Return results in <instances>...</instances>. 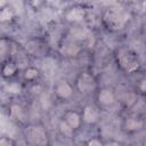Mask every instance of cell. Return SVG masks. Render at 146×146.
Returning <instances> with one entry per match:
<instances>
[{
    "mask_svg": "<svg viewBox=\"0 0 146 146\" xmlns=\"http://www.w3.org/2000/svg\"><path fill=\"white\" fill-rule=\"evenodd\" d=\"M100 19L106 30L110 32H119L128 24L130 14L119 6H108L104 8Z\"/></svg>",
    "mask_w": 146,
    "mask_h": 146,
    "instance_id": "1",
    "label": "cell"
},
{
    "mask_svg": "<svg viewBox=\"0 0 146 146\" xmlns=\"http://www.w3.org/2000/svg\"><path fill=\"white\" fill-rule=\"evenodd\" d=\"M115 63L119 70L128 75L136 73L141 66V62L138 54L131 48L127 47L119 48L115 51Z\"/></svg>",
    "mask_w": 146,
    "mask_h": 146,
    "instance_id": "2",
    "label": "cell"
},
{
    "mask_svg": "<svg viewBox=\"0 0 146 146\" xmlns=\"http://www.w3.org/2000/svg\"><path fill=\"white\" fill-rule=\"evenodd\" d=\"M23 136L29 145L43 146L49 144V136L47 129L40 123H29L25 124L23 129Z\"/></svg>",
    "mask_w": 146,
    "mask_h": 146,
    "instance_id": "3",
    "label": "cell"
},
{
    "mask_svg": "<svg viewBox=\"0 0 146 146\" xmlns=\"http://www.w3.org/2000/svg\"><path fill=\"white\" fill-rule=\"evenodd\" d=\"M75 91L81 95H90L98 89V83L96 76L89 71H81L74 82Z\"/></svg>",
    "mask_w": 146,
    "mask_h": 146,
    "instance_id": "4",
    "label": "cell"
},
{
    "mask_svg": "<svg viewBox=\"0 0 146 146\" xmlns=\"http://www.w3.org/2000/svg\"><path fill=\"white\" fill-rule=\"evenodd\" d=\"M82 50L83 44L71 35L64 36L58 43V51L65 58H75L81 55Z\"/></svg>",
    "mask_w": 146,
    "mask_h": 146,
    "instance_id": "5",
    "label": "cell"
},
{
    "mask_svg": "<svg viewBox=\"0 0 146 146\" xmlns=\"http://www.w3.org/2000/svg\"><path fill=\"white\" fill-rule=\"evenodd\" d=\"M23 48L27 55L33 56V57H43V56H47L48 54L47 41L39 36H33V38L27 39Z\"/></svg>",
    "mask_w": 146,
    "mask_h": 146,
    "instance_id": "6",
    "label": "cell"
},
{
    "mask_svg": "<svg viewBox=\"0 0 146 146\" xmlns=\"http://www.w3.org/2000/svg\"><path fill=\"white\" fill-rule=\"evenodd\" d=\"M96 103L100 108H110L117 103V95L111 87H100L96 90Z\"/></svg>",
    "mask_w": 146,
    "mask_h": 146,
    "instance_id": "7",
    "label": "cell"
},
{
    "mask_svg": "<svg viewBox=\"0 0 146 146\" xmlns=\"http://www.w3.org/2000/svg\"><path fill=\"white\" fill-rule=\"evenodd\" d=\"M74 92H75L74 84H72L70 81L65 79L58 80L54 84V95L59 100H63V102L71 100L74 96Z\"/></svg>",
    "mask_w": 146,
    "mask_h": 146,
    "instance_id": "8",
    "label": "cell"
},
{
    "mask_svg": "<svg viewBox=\"0 0 146 146\" xmlns=\"http://www.w3.org/2000/svg\"><path fill=\"white\" fill-rule=\"evenodd\" d=\"M88 10L81 5H74L64 11V19L70 24H80L87 19Z\"/></svg>",
    "mask_w": 146,
    "mask_h": 146,
    "instance_id": "9",
    "label": "cell"
},
{
    "mask_svg": "<svg viewBox=\"0 0 146 146\" xmlns=\"http://www.w3.org/2000/svg\"><path fill=\"white\" fill-rule=\"evenodd\" d=\"M146 125V122L143 117L140 116H137V115H129V116H125L122 121V130L125 132V133H138L140 131L144 130Z\"/></svg>",
    "mask_w": 146,
    "mask_h": 146,
    "instance_id": "10",
    "label": "cell"
},
{
    "mask_svg": "<svg viewBox=\"0 0 146 146\" xmlns=\"http://www.w3.org/2000/svg\"><path fill=\"white\" fill-rule=\"evenodd\" d=\"M100 110L102 108L99 106H95V105H91V104L84 105L82 107V111H81L83 123L87 124V125L96 124L100 119Z\"/></svg>",
    "mask_w": 146,
    "mask_h": 146,
    "instance_id": "11",
    "label": "cell"
},
{
    "mask_svg": "<svg viewBox=\"0 0 146 146\" xmlns=\"http://www.w3.org/2000/svg\"><path fill=\"white\" fill-rule=\"evenodd\" d=\"M26 110L17 102H11L8 106V117L17 124H24L26 122Z\"/></svg>",
    "mask_w": 146,
    "mask_h": 146,
    "instance_id": "12",
    "label": "cell"
},
{
    "mask_svg": "<svg viewBox=\"0 0 146 146\" xmlns=\"http://www.w3.org/2000/svg\"><path fill=\"white\" fill-rule=\"evenodd\" d=\"M16 50V43L7 38V36H1L0 39V57H1V63L8 60V59H14V54Z\"/></svg>",
    "mask_w": 146,
    "mask_h": 146,
    "instance_id": "13",
    "label": "cell"
},
{
    "mask_svg": "<svg viewBox=\"0 0 146 146\" xmlns=\"http://www.w3.org/2000/svg\"><path fill=\"white\" fill-rule=\"evenodd\" d=\"M19 72V66L15 59H8L1 63V76L5 80L14 79Z\"/></svg>",
    "mask_w": 146,
    "mask_h": 146,
    "instance_id": "14",
    "label": "cell"
},
{
    "mask_svg": "<svg viewBox=\"0 0 146 146\" xmlns=\"http://www.w3.org/2000/svg\"><path fill=\"white\" fill-rule=\"evenodd\" d=\"M137 99H138V92L136 90H125L117 96V102L125 110L133 107L137 103Z\"/></svg>",
    "mask_w": 146,
    "mask_h": 146,
    "instance_id": "15",
    "label": "cell"
},
{
    "mask_svg": "<svg viewBox=\"0 0 146 146\" xmlns=\"http://www.w3.org/2000/svg\"><path fill=\"white\" fill-rule=\"evenodd\" d=\"M62 119L65 120L75 131L79 130L81 128L82 123H83L81 112H78L75 110H67V111H65Z\"/></svg>",
    "mask_w": 146,
    "mask_h": 146,
    "instance_id": "16",
    "label": "cell"
},
{
    "mask_svg": "<svg viewBox=\"0 0 146 146\" xmlns=\"http://www.w3.org/2000/svg\"><path fill=\"white\" fill-rule=\"evenodd\" d=\"M41 73H40V70L36 68L35 66H27L23 70L22 72V79L25 83L30 84V83H34V82H38L39 78H40Z\"/></svg>",
    "mask_w": 146,
    "mask_h": 146,
    "instance_id": "17",
    "label": "cell"
},
{
    "mask_svg": "<svg viewBox=\"0 0 146 146\" xmlns=\"http://www.w3.org/2000/svg\"><path fill=\"white\" fill-rule=\"evenodd\" d=\"M15 15H16V11L10 5L1 7V9H0V22H1V24L11 23L15 18Z\"/></svg>",
    "mask_w": 146,
    "mask_h": 146,
    "instance_id": "18",
    "label": "cell"
},
{
    "mask_svg": "<svg viewBox=\"0 0 146 146\" xmlns=\"http://www.w3.org/2000/svg\"><path fill=\"white\" fill-rule=\"evenodd\" d=\"M57 129H58V132L62 137L64 138H72L74 136V132L75 130L65 121V120H60L58 122V125H57Z\"/></svg>",
    "mask_w": 146,
    "mask_h": 146,
    "instance_id": "19",
    "label": "cell"
},
{
    "mask_svg": "<svg viewBox=\"0 0 146 146\" xmlns=\"http://www.w3.org/2000/svg\"><path fill=\"white\" fill-rule=\"evenodd\" d=\"M136 91L138 94H141L144 96H146V76L141 78L138 83H137V87H136Z\"/></svg>",
    "mask_w": 146,
    "mask_h": 146,
    "instance_id": "20",
    "label": "cell"
},
{
    "mask_svg": "<svg viewBox=\"0 0 146 146\" xmlns=\"http://www.w3.org/2000/svg\"><path fill=\"white\" fill-rule=\"evenodd\" d=\"M16 144H17V141L13 137L2 136L0 138V146H15Z\"/></svg>",
    "mask_w": 146,
    "mask_h": 146,
    "instance_id": "21",
    "label": "cell"
},
{
    "mask_svg": "<svg viewBox=\"0 0 146 146\" xmlns=\"http://www.w3.org/2000/svg\"><path fill=\"white\" fill-rule=\"evenodd\" d=\"M9 92L10 94H15V95H18L22 89H21V84H18L17 82H9Z\"/></svg>",
    "mask_w": 146,
    "mask_h": 146,
    "instance_id": "22",
    "label": "cell"
},
{
    "mask_svg": "<svg viewBox=\"0 0 146 146\" xmlns=\"http://www.w3.org/2000/svg\"><path fill=\"white\" fill-rule=\"evenodd\" d=\"M86 144H87V145H97V146H99V145H103L104 143H103L100 139H98L97 137H94V138L89 139V140H88Z\"/></svg>",
    "mask_w": 146,
    "mask_h": 146,
    "instance_id": "23",
    "label": "cell"
},
{
    "mask_svg": "<svg viewBox=\"0 0 146 146\" xmlns=\"http://www.w3.org/2000/svg\"><path fill=\"white\" fill-rule=\"evenodd\" d=\"M140 35H141V38L146 41V24H144L143 26H141V30H140Z\"/></svg>",
    "mask_w": 146,
    "mask_h": 146,
    "instance_id": "24",
    "label": "cell"
},
{
    "mask_svg": "<svg viewBox=\"0 0 146 146\" xmlns=\"http://www.w3.org/2000/svg\"><path fill=\"white\" fill-rule=\"evenodd\" d=\"M9 2H10V0H1V7H5V6L9 5Z\"/></svg>",
    "mask_w": 146,
    "mask_h": 146,
    "instance_id": "25",
    "label": "cell"
},
{
    "mask_svg": "<svg viewBox=\"0 0 146 146\" xmlns=\"http://www.w3.org/2000/svg\"><path fill=\"white\" fill-rule=\"evenodd\" d=\"M144 144H145V145H146V140H145V141H144Z\"/></svg>",
    "mask_w": 146,
    "mask_h": 146,
    "instance_id": "26",
    "label": "cell"
},
{
    "mask_svg": "<svg viewBox=\"0 0 146 146\" xmlns=\"http://www.w3.org/2000/svg\"><path fill=\"white\" fill-rule=\"evenodd\" d=\"M144 1H145V2H146V0H144Z\"/></svg>",
    "mask_w": 146,
    "mask_h": 146,
    "instance_id": "27",
    "label": "cell"
}]
</instances>
